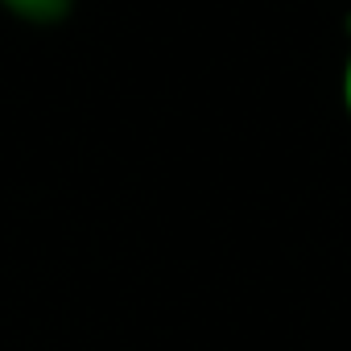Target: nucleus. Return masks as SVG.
<instances>
[{
  "instance_id": "f03ea898",
  "label": "nucleus",
  "mask_w": 351,
  "mask_h": 351,
  "mask_svg": "<svg viewBox=\"0 0 351 351\" xmlns=\"http://www.w3.org/2000/svg\"><path fill=\"white\" fill-rule=\"evenodd\" d=\"M343 108L351 116V54H347V66H343Z\"/></svg>"
},
{
  "instance_id": "f257e3e1",
  "label": "nucleus",
  "mask_w": 351,
  "mask_h": 351,
  "mask_svg": "<svg viewBox=\"0 0 351 351\" xmlns=\"http://www.w3.org/2000/svg\"><path fill=\"white\" fill-rule=\"evenodd\" d=\"M0 5H5L13 17L29 21V25H58L71 13L75 0H0Z\"/></svg>"
}]
</instances>
